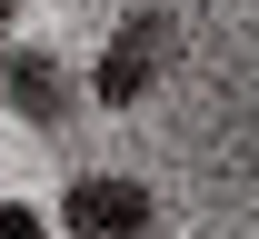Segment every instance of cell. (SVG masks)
Segmentation results:
<instances>
[{
  "label": "cell",
  "mask_w": 259,
  "mask_h": 239,
  "mask_svg": "<svg viewBox=\"0 0 259 239\" xmlns=\"http://www.w3.org/2000/svg\"><path fill=\"white\" fill-rule=\"evenodd\" d=\"M160 60H169V10H130L110 30V50H100V70H90V100L100 110H140L150 80H160Z\"/></svg>",
  "instance_id": "1"
},
{
  "label": "cell",
  "mask_w": 259,
  "mask_h": 239,
  "mask_svg": "<svg viewBox=\"0 0 259 239\" xmlns=\"http://www.w3.org/2000/svg\"><path fill=\"white\" fill-rule=\"evenodd\" d=\"M150 189L140 179H110V170H90V179H70L60 189V229L70 239H150Z\"/></svg>",
  "instance_id": "2"
},
{
  "label": "cell",
  "mask_w": 259,
  "mask_h": 239,
  "mask_svg": "<svg viewBox=\"0 0 259 239\" xmlns=\"http://www.w3.org/2000/svg\"><path fill=\"white\" fill-rule=\"evenodd\" d=\"M0 90H10V110H20L30 130H60V120H70V70H60V50H0Z\"/></svg>",
  "instance_id": "3"
},
{
  "label": "cell",
  "mask_w": 259,
  "mask_h": 239,
  "mask_svg": "<svg viewBox=\"0 0 259 239\" xmlns=\"http://www.w3.org/2000/svg\"><path fill=\"white\" fill-rule=\"evenodd\" d=\"M0 239H50V219H40L30 200H0Z\"/></svg>",
  "instance_id": "4"
},
{
  "label": "cell",
  "mask_w": 259,
  "mask_h": 239,
  "mask_svg": "<svg viewBox=\"0 0 259 239\" xmlns=\"http://www.w3.org/2000/svg\"><path fill=\"white\" fill-rule=\"evenodd\" d=\"M10 10H20V0H0V50H10Z\"/></svg>",
  "instance_id": "5"
}]
</instances>
